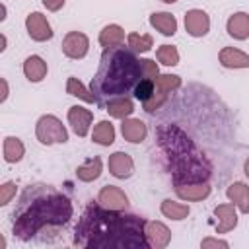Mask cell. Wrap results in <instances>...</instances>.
Returning a JSON list of instances; mask_svg holds the SVG:
<instances>
[{"mask_svg":"<svg viewBox=\"0 0 249 249\" xmlns=\"http://www.w3.org/2000/svg\"><path fill=\"white\" fill-rule=\"evenodd\" d=\"M72 243L84 249H150L144 218L109 210L99 202H89L84 208Z\"/></svg>","mask_w":249,"mask_h":249,"instance_id":"6da1fadb","label":"cell"},{"mask_svg":"<svg viewBox=\"0 0 249 249\" xmlns=\"http://www.w3.org/2000/svg\"><path fill=\"white\" fill-rule=\"evenodd\" d=\"M70 198L47 183H33L23 189L12 212V233L19 241L47 239L56 235L72 218Z\"/></svg>","mask_w":249,"mask_h":249,"instance_id":"7a4b0ae2","label":"cell"},{"mask_svg":"<svg viewBox=\"0 0 249 249\" xmlns=\"http://www.w3.org/2000/svg\"><path fill=\"white\" fill-rule=\"evenodd\" d=\"M140 78H142L140 58L130 47L119 45V47L103 49L99 58V68L91 78L89 89L93 91L97 105L105 107L109 99L132 93Z\"/></svg>","mask_w":249,"mask_h":249,"instance_id":"3957f363","label":"cell"},{"mask_svg":"<svg viewBox=\"0 0 249 249\" xmlns=\"http://www.w3.org/2000/svg\"><path fill=\"white\" fill-rule=\"evenodd\" d=\"M158 146L169 163L173 185L208 181L212 171L210 161L177 124H163L158 128Z\"/></svg>","mask_w":249,"mask_h":249,"instance_id":"277c9868","label":"cell"},{"mask_svg":"<svg viewBox=\"0 0 249 249\" xmlns=\"http://www.w3.org/2000/svg\"><path fill=\"white\" fill-rule=\"evenodd\" d=\"M35 136L43 146L64 144L68 140V130L62 121L54 115H41L35 124Z\"/></svg>","mask_w":249,"mask_h":249,"instance_id":"5b68a950","label":"cell"},{"mask_svg":"<svg viewBox=\"0 0 249 249\" xmlns=\"http://www.w3.org/2000/svg\"><path fill=\"white\" fill-rule=\"evenodd\" d=\"M89 51V39L82 31H68L62 39V53L72 60H80Z\"/></svg>","mask_w":249,"mask_h":249,"instance_id":"8992f818","label":"cell"},{"mask_svg":"<svg viewBox=\"0 0 249 249\" xmlns=\"http://www.w3.org/2000/svg\"><path fill=\"white\" fill-rule=\"evenodd\" d=\"M25 29H27V35L33 41H37V43H43V41L53 39V27H51L49 19L41 12L27 14V18H25Z\"/></svg>","mask_w":249,"mask_h":249,"instance_id":"52a82bcc","label":"cell"},{"mask_svg":"<svg viewBox=\"0 0 249 249\" xmlns=\"http://www.w3.org/2000/svg\"><path fill=\"white\" fill-rule=\"evenodd\" d=\"M97 202L109 210H126L128 206V196L121 187L115 185H105L97 193Z\"/></svg>","mask_w":249,"mask_h":249,"instance_id":"ba28073f","label":"cell"},{"mask_svg":"<svg viewBox=\"0 0 249 249\" xmlns=\"http://www.w3.org/2000/svg\"><path fill=\"white\" fill-rule=\"evenodd\" d=\"M66 117H68V124L72 126V130H74L76 136H80V138L88 136L89 126L93 123V113L89 109L80 107V105H72L68 109V115Z\"/></svg>","mask_w":249,"mask_h":249,"instance_id":"9c48e42d","label":"cell"},{"mask_svg":"<svg viewBox=\"0 0 249 249\" xmlns=\"http://www.w3.org/2000/svg\"><path fill=\"white\" fill-rule=\"evenodd\" d=\"M185 31L191 37H204L210 31V18L204 10L193 8L185 14Z\"/></svg>","mask_w":249,"mask_h":249,"instance_id":"30bf717a","label":"cell"},{"mask_svg":"<svg viewBox=\"0 0 249 249\" xmlns=\"http://www.w3.org/2000/svg\"><path fill=\"white\" fill-rule=\"evenodd\" d=\"M175 189V195L181 198V200H187V202H198V200H204L210 196L212 193V187L208 181H202V183H183V185H173Z\"/></svg>","mask_w":249,"mask_h":249,"instance_id":"8fae6325","label":"cell"},{"mask_svg":"<svg viewBox=\"0 0 249 249\" xmlns=\"http://www.w3.org/2000/svg\"><path fill=\"white\" fill-rule=\"evenodd\" d=\"M109 173L117 179H128L134 173V161L126 152H113L107 161Z\"/></svg>","mask_w":249,"mask_h":249,"instance_id":"7c38bea8","label":"cell"},{"mask_svg":"<svg viewBox=\"0 0 249 249\" xmlns=\"http://www.w3.org/2000/svg\"><path fill=\"white\" fill-rule=\"evenodd\" d=\"M146 239L152 249H163L171 241V231L163 222H146Z\"/></svg>","mask_w":249,"mask_h":249,"instance_id":"4fadbf2b","label":"cell"},{"mask_svg":"<svg viewBox=\"0 0 249 249\" xmlns=\"http://www.w3.org/2000/svg\"><path fill=\"white\" fill-rule=\"evenodd\" d=\"M214 216L218 218V226H216V233H228L237 226V210L233 202H226V204H218L214 208Z\"/></svg>","mask_w":249,"mask_h":249,"instance_id":"5bb4252c","label":"cell"},{"mask_svg":"<svg viewBox=\"0 0 249 249\" xmlns=\"http://www.w3.org/2000/svg\"><path fill=\"white\" fill-rule=\"evenodd\" d=\"M121 132H123V138L130 144H140L146 140L148 136V126L144 121L140 119H132V117H126L123 119V124H121Z\"/></svg>","mask_w":249,"mask_h":249,"instance_id":"9a60e30c","label":"cell"},{"mask_svg":"<svg viewBox=\"0 0 249 249\" xmlns=\"http://www.w3.org/2000/svg\"><path fill=\"white\" fill-rule=\"evenodd\" d=\"M226 31L230 37H233L237 41L249 39V14L235 12L233 16H230L226 21Z\"/></svg>","mask_w":249,"mask_h":249,"instance_id":"2e32d148","label":"cell"},{"mask_svg":"<svg viewBox=\"0 0 249 249\" xmlns=\"http://www.w3.org/2000/svg\"><path fill=\"white\" fill-rule=\"evenodd\" d=\"M226 196L230 198V202L235 204L241 214H249V185L235 181L226 189Z\"/></svg>","mask_w":249,"mask_h":249,"instance_id":"e0dca14e","label":"cell"},{"mask_svg":"<svg viewBox=\"0 0 249 249\" xmlns=\"http://www.w3.org/2000/svg\"><path fill=\"white\" fill-rule=\"evenodd\" d=\"M218 60L224 68H249V54L235 47H224L218 53Z\"/></svg>","mask_w":249,"mask_h":249,"instance_id":"ac0fdd59","label":"cell"},{"mask_svg":"<svg viewBox=\"0 0 249 249\" xmlns=\"http://www.w3.org/2000/svg\"><path fill=\"white\" fill-rule=\"evenodd\" d=\"M150 25L160 31L163 37H171L177 33V19L169 12H154L150 14Z\"/></svg>","mask_w":249,"mask_h":249,"instance_id":"d6986e66","label":"cell"},{"mask_svg":"<svg viewBox=\"0 0 249 249\" xmlns=\"http://www.w3.org/2000/svg\"><path fill=\"white\" fill-rule=\"evenodd\" d=\"M47 72H49L47 62H45L39 54H31V56H27V58L23 60V74H25V78H27L29 82L37 84V82L45 80Z\"/></svg>","mask_w":249,"mask_h":249,"instance_id":"ffe728a7","label":"cell"},{"mask_svg":"<svg viewBox=\"0 0 249 249\" xmlns=\"http://www.w3.org/2000/svg\"><path fill=\"white\" fill-rule=\"evenodd\" d=\"M105 111L113 117V119H126L134 113V103L128 95H123V97H113L105 103Z\"/></svg>","mask_w":249,"mask_h":249,"instance_id":"44dd1931","label":"cell"},{"mask_svg":"<svg viewBox=\"0 0 249 249\" xmlns=\"http://www.w3.org/2000/svg\"><path fill=\"white\" fill-rule=\"evenodd\" d=\"M124 43V29L117 23H109L99 31V45L103 49H111V47H119Z\"/></svg>","mask_w":249,"mask_h":249,"instance_id":"7402d4cb","label":"cell"},{"mask_svg":"<svg viewBox=\"0 0 249 249\" xmlns=\"http://www.w3.org/2000/svg\"><path fill=\"white\" fill-rule=\"evenodd\" d=\"M2 154L8 163H18L25 156V146L18 136H6L2 142Z\"/></svg>","mask_w":249,"mask_h":249,"instance_id":"603a6c76","label":"cell"},{"mask_svg":"<svg viewBox=\"0 0 249 249\" xmlns=\"http://www.w3.org/2000/svg\"><path fill=\"white\" fill-rule=\"evenodd\" d=\"M101 171H103V161H101L99 156H95V158L88 160L86 163L78 165L76 177H78L80 181H84V183H91V181H95V179L101 175Z\"/></svg>","mask_w":249,"mask_h":249,"instance_id":"cb8c5ba5","label":"cell"},{"mask_svg":"<svg viewBox=\"0 0 249 249\" xmlns=\"http://www.w3.org/2000/svg\"><path fill=\"white\" fill-rule=\"evenodd\" d=\"M160 210L165 218L175 220V222H181L191 214L189 204H183V202H177V200H171V198H163L161 204H160Z\"/></svg>","mask_w":249,"mask_h":249,"instance_id":"d4e9b609","label":"cell"},{"mask_svg":"<svg viewBox=\"0 0 249 249\" xmlns=\"http://www.w3.org/2000/svg\"><path fill=\"white\" fill-rule=\"evenodd\" d=\"M91 140L99 146H111L115 142V126L111 121H99L95 126H93V132H91Z\"/></svg>","mask_w":249,"mask_h":249,"instance_id":"484cf974","label":"cell"},{"mask_svg":"<svg viewBox=\"0 0 249 249\" xmlns=\"http://www.w3.org/2000/svg\"><path fill=\"white\" fill-rule=\"evenodd\" d=\"M66 93L72 95V97H78V99H82V101H86V103H97L93 91L88 89V88H86L78 78H74V76H70V78L66 80Z\"/></svg>","mask_w":249,"mask_h":249,"instance_id":"4316f807","label":"cell"},{"mask_svg":"<svg viewBox=\"0 0 249 249\" xmlns=\"http://www.w3.org/2000/svg\"><path fill=\"white\" fill-rule=\"evenodd\" d=\"M126 45L134 51V53H148L154 47V39L148 33H128L126 37Z\"/></svg>","mask_w":249,"mask_h":249,"instance_id":"83f0119b","label":"cell"},{"mask_svg":"<svg viewBox=\"0 0 249 249\" xmlns=\"http://www.w3.org/2000/svg\"><path fill=\"white\" fill-rule=\"evenodd\" d=\"M156 58L163 66H177L179 64V51L173 45H161L156 51Z\"/></svg>","mask_w":249,"mask_h":249,"instance_id":"f1b7e54d","label":"cell"},{"mask_svg":"<svg viewBox=\"0 0 249 249\" xmlns=\"http://www.w3.org/2000/svg\"><path fill=\"white\" fill-rule=\"evenodd\" d=\"M154 91H156V82L154 80H150V78H140V82L134 86V89H132V95L140 101V103H146L152 95H154Z\"/></svg>","mask_w":249,"mask_h":249,"instance_id":"f546056e","label":"cell"},{"mask_svg":"<svg viewBox=\"0 0 249 249\" xmlns=\"http://www.w3.org/2000/svg\"><path fill=\"white\" fill-rule=\"evenodd\" d=\"M154 82H156V88L165 91V93H171V91L181 88V78L177 74H160Z\"/></svg>","mask_w":249,"mask_h":249,"instance_id":"4dcf8cb0","label":"cell"},{"mask_svg":"<svg viewBox=\"0 0 249 249\" xmlns=\"http://www.w3.org/2000/svg\"><path fill=\"white\" fill-rule=\"evenodd\" d=\"M140 64H142V78L156 80L160 76V68H158L156 60H152V58H140Z\"/></svg>","mask_w":249,"mask_h":249,"instance_id":"1f68e13d","label":"cell"},{"mask_svg":"<svg viewBox=\"0 0 249 249\" xmlns=\"http://www.w3.org/2000/svg\"><path fill=\"white\" fill-rule=\"evenodd\" d=\"M14 196H16V183L14 181H6L0 187V206H6Z\"/></svg>","mask_w":249,"mask_h":249,"instance_id":"d6a6232c","label":"cell"},{"mask_svg":"<svg viewBox=\"0 0 249 249\" xmlns=\"http://www.w3.org/2000/svg\"><path fill=\"white\" fill-rule=\"evenodd\" d=\"M200 247H202V249H208V247H222V249H228L230 243L224 241V239H216V237H204V239L200 241Z\"/></svg>","mask_w":249,"mask_h":249,"instance_id":"836d02e7","label":"cell"},{"mask_svg":"<svg viewBox=\"0 0 249 249\" xmlns=\"http://www.w3.org/2000/svg\"><path fill=\"white\" fill-rule=\"evenodd\" d=\"M41 2H43V6H45L49 12H58V10L64 6L66 0H41Z\"/></svg>","mask_w":249,"mask_h":249,"instance_id":"e575fe53","label":"cell"},{"mask_svg":"<svg viewBox=\"0 0 249 249\" xmlns=\"http://www.w3.org/2000/svg\"><path fill=\"white\" fill-rule=\"evenodd\" d=\"M0 84H2V97H0V101L4 103V101L8 99V93H10V89H8V82H6V78H2V80H0Z\"/></svg>","mask_w":249,"mask_h":249,"instance_id":"d590c367","label":"cell"},{"mask_svg":"<svg viewBox=\"0 0 249 249\" xmlns=\"http://www.w3.org/2000/svg\"><path fill=\"white\" fill-rule=\"evenodd\" d=\"M0 41H2V47H0V51H6V43H8L6 35H2V37H0Z\"/></svg>","mask_w":249,"mask_h":249,"instance_id":"8d00e7d4","label":"cell"},{"mask_svg":"<svg viewBox=\"0 0 249 249\" xmlns=\"http://www.w3.org/2000/svg\"><path fill=\"white\" fill-rule=\"evenodd\" d=\"M243 171H245V175L249 177V158L245 160V163H243Z\"/></svg>","mask_w":249,"mask_h":249,"instance_id":"74e56055","label":"cell"},{"mask_svg":"<svg viewBox=\"0 0 249 249\" xmlns=\"http://www.w3.org/2000/svg\"><path fill=\"white\" fill-rule=\"evenodd\" d=\"M161 2H165V4H175L177 0H161Z\"/></svg>","mask_w":249,"mask_h":249,"instance_id":"f35d334b","label":"cell"}]
</instances>
